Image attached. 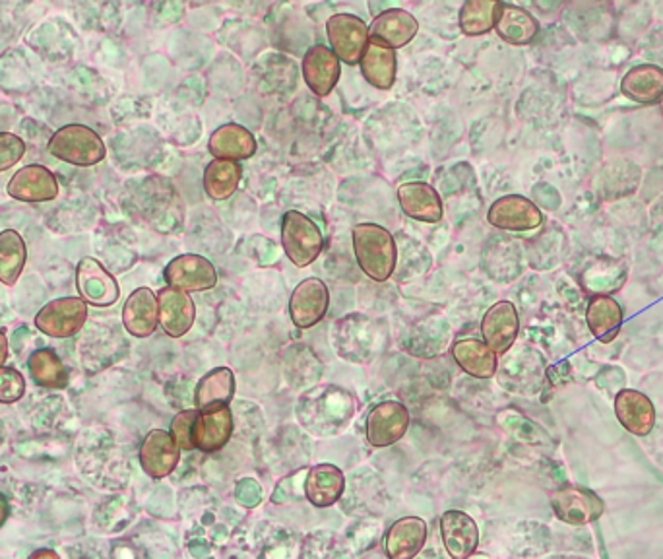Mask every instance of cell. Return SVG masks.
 <instances>
[{"mask_svg":"<svg viewBox=\"0 0 663 559\" xmlns=\"http://www.w3.org/2000/svg\"><path fill=\"white\" fill-rule=\"evenodd\" d=\"M427 535L429 528L421 517H401L386 530V558L416 559L427 543Z\"/></svg>","mask_w":663,"mask_h":559,"instance_id":"20","label":"cell"},{"mask_svg":"<svg viewBox=\"0 0 663 559\" xmlns=\"http://www.w3.org/2000/svg\"><path fill=\"white\" fill-rule=\"evenodd\" d=\"M621 92L642 105H656L663 100V69L657 64H636L626 72Z\"/></svg>","mask_w":663,"mask_h":559,"instance_id":"27","label":"cell"},{"mask_svg":"<svg viewBox=\"0 0 663 559\" xmlns=\"http://www.w3.org/2000/svg\"><path fill=\"white\" fill-rule=\"evenodd\" d=\"M487 222L502 232H533L543 225V214L530 199L520 194H507L491 204Z\"/></svg>","mask_w":663,"mask_h":559,"instance_id":"9","label":"cell"},{"mask_svg":"<svg viewBox=\"0 0 663 559\" xmlns=\"http://www.w3.org/2000/svg\"><path fill=\"white\" fill-rule=\"evenodd\" d=\"M623 318H625L623 307L611 295H595L588 303V328L603 344H610L618 338Z\"/></svg>","mask_w":663,"mask_h":559,"instance_id":"31","label":"cell"},{"mask_svg":"<svg viewBox=\"0 0 663 559\" xmlns=\"http://www.w3.org/2000/svg\"><path fill=\"white\" fill-rule=\"evenodd\" d=\"M198 416L196 408L178 411L177 416L171 421V437L175 439L181 450H194L193 426Z\"/></svg>","mask_w":663,"mask_h":559,"instance_id":"40","label":"cell"},{"mask_svg":"<svg viewBox=\"0 0 663 559\" xmlns=\"http://www.w3.org/2000/svg\"><path fill=\"white\" fill-rule=\"evenodd\" d=\"M157 307H160V326L171 338H181L193 328L196 321V305L186 292L170 286L163 287L157 294Z\"/></svg>","mask_w":663,"mask_h":559,"instance_id":"18","label":"cell"},{"mask_svg":"<svg viewBox=\"0 0 663 559\" xmlns=\"http://www.w3.org/2000/svg\"><path fill=\"white\" fill-rule=\"evenodd\" d=\"M398 201L406 216L425 224H437L442 220L445 209L439 193L427 183L409 181L398 189Z\"/></svg>","mask_w":663,"mask_h":559,"instance_id":"24","label":"cell"},{"mask_svg":"<svg viewBox=\"0 0 663 559\" xmlns=\"http://www.w3.org/2000/svg\"><path fill=\"white\" fill-rule=\"evenodd\" d=\"M346 491V476L338 466H310L305 476V499L317 509H328L338 504Z\"/></svg>","mask_w":663,"mask_h":559,"instance_id":"22","label":"cell"},{"mask_svg":"<svg viewBox=\"0 0 663 559\" xmlns=\"http://www.w3.org/2000/svg\"><path fill=\"white\" fill-rule=\"evenodd\" d=\"M297 559H351V553L339 536L318 530L303 540Z\"/></svg>","mask_w":663,"mask_h":559,"instance_id":"38","label":"cell"},{"mask_svg":"<svg viewBox=\"0 0 663 559\" xmlns=\"http://www.w3.org/2000/svg\"><path fill=\"white\" fill-rule=\"evenodd\" d=\"M502 2L499 0H468L460 10V30L466 35H483L493 30L501 14Z\"/></svg>","mask_w":663,"mask_h":559,"instance_id":"37","label":"cell"},{"mask_svg":"<svg viewBox=\"0 0 663 559\" xmlns=\"http://www.w3.org/2000/svg\"><path fill=\"white\" fill-rule=\"evenodd\" d=\"M178 460H181V449L170 431L152 429L142 441L140 465L150 478L154 480L167 478L177 468Z\"/></svg>","mask_w":663,"mask_h":559,"instance_id":"14","label":"cell"},{"mask_svg":"<svg viewBox=\"0 0 663 559\" xmlns=\"http://www.w3.org/2000/svg\"><path fill=\"white\" fill-rule=\"evenodd\" d=\"M88 321V303L82 297H61L47 303L35 315V326L51 338H70Z\"/></svg>","mask_w":663,"mask_h":559,"instance_id":"6","label":"cell"},{"mask_svg":"<svg viewBox=\"0 0 663 559\" xmlns=\"http://www.w3.org/2000/svg\"><path fill=\"white\" fill-rule=\"evenodd\" d=\"M326 33L330 41L332 51L339 61L347 62L349 67L359 64L365 49L369 45V28L359 16L336 14L326 22Z\"/></svg>","mask_w":663,"mask_h":559,"instance_id":"7","label":"cell"},{"mask_svg":"<svg viewBox=\"0 0 663 559\" xmlns=\"http://www.w3.org/2000/svg\"><path fill=\"white\" fill-rule=\"evenodd\" d=\"M580 282L588 294H592V297L615 294L625 286L626 264L621 261L602 258L598 263L590 264L586 271L582 272Z\"/></svg>","mask_w":663,"mask_h":559,"instance_id":"33","label":"cell"},{"mask_svg":"<svg viewBox=\"0 0 663 559\" xmlns=\"http://www.w3.org/2000/svg\"><path fill=\"white\" fill-rule=\"evenodd\" d=\"M49 154L61 162L90 167L105 160V144L100 134L85 124H67L49 140Z\"/></svg>","mask_w":663,"mask_h":559,"instance_id":"3","label":"cell"},{"mask_svg":"<svg viewBox=\"0 0 663 559\" xmlns=\"http://www.w3.org/2000/svg\"><path fill=\"white\" fill-rule=\"evenodd\" d=\"M26 395V379L14 367H0V403L14 404Z\"/></svg>","mask_w":663,"mask_h":559,"instance_id":"41","label":"cell"},{"mask_svg":"<svg viewBox=\"0 0 663 559\" xmlns=\"http://www.w3.org/2000/svg\"><path fill=\"white\" fill-rule=\"evenodd\" d=\"M26 154V144L12 132H0V173L12 170Z\"/></svg>","mask_w":663,"mask_h":559,"instance_id":"42","label":"cell"},{"mask_svg":"<svg viewBox=\"0 0 663 559\" xmlns=\"http://www.w3.org/2000/svg\"><path fill=\"white\" fill-rule=\"evenodd\" d=\"M243 170L239 162L214 160L204 171V191L212 201H227L239 186Z\"/></svg>","mask_w":663,"mask_h":559,"instance_id":"34","label":"cell"},{"mask_svg":"<svg viewBox=\"0 0 663 559\" xmlns=\"http://www.w3.org/2000/svg\"><path fill=\"white\" fill-rule=\"evenodd\" d=\"M354 414V396L336 385L309 388L297 404L299 424L317 437L341 434L351 424Z\"/></svg>","mask_w":663,"mask_h":559,"instance_id":"1","label":"cell"},{"mask_svg":"<svg viewBox=\"0 0 663 559\" xmlns=\"http://www.w3.org/2000/svg\"><path fill=\"white\" fill-rule=\"evenodd\" d=\"M518 333H520V318L514 303H494L493 307L483 315L481 321L483 342L497 356L507 354L514 346Z\"/></svg>","mask_w":663,"mask_h":559,"instance_id":"16","label":"cell"},{"mask_svg":"<svg viewBox=\"0 0 663 559\" xmlns=\"http://www.w3.org/2000/svg\"><path fill=\"white\" fill-rule=\"evenodd\" d=\"M354 251L357 264L370 280L386 282L396 268V241L392 233L377 224L354 227Z\"/></svg>","mask_w":663,"mask_h":559,"instance_id":"2","label":"cell"},{"mask_svg":"<svg viewBox=\"0 0 663 559\" xmlns=\"http://www.w3.org/2000/svg\"><path fill=\"white\" fill-rule=\"evenodd\" d=\"M78 294L88 305L109 307L119 299V284L108 268L92 256H84L76 268Z\"/></svg>","mask_w":663,"mask_h":559,"instance_id":"12","label":"cell"},{"mask_svg":"<svg viewBox=\"0 0 663 559\" xmlns=\"http://www.w3.org/2000/svg\"><path fill=\"white\" fill-rule=\"evenodd\" d=\"M330 307V294L325 282L318 278L303 280L299 286L295 287L292 299H289V315L297 328H313L326 317Z\"/></svg>","mask_w":663,"mask_h":559,"instance_id":"11","label":"cell"},{"mask_svg":"<svg viewBox=\"0 0 663 559\" xmlns=\"http://www.w3.org/2000/svg\"><path fill=\"white\" fill-rule=\"evenodd\" d=\"M123 325L126 333L136 338H147L155 333L160 326V307H157V294L150 287L134 289L129 299L124 302Z\"/></svg>","mask_w":663,"mask_h":559,"instance_id":"23","label":"cell"},{"mask_svg":"<svg viewBox=\"0 0 663 559\" xmlns=\"http://www.w3.org/2000/svg\"><path fill=\"white\" fill-rule=\"evenodd\" d=\"M440 538L450 559H470L479 546L478 522L468 512L450 509L440 517Z\"/></svg>","mask_w":663,"mask_h":559,"instance_id":"15","label":"cell"},{"mask_svg":"<svg viewBox=\"0 0 663 559\" xmlns=\"http://www.w3.org/2000/svg\"><path fill=\"white\" fill-rule=\"evenodd\" d=\"M7 517H8L7 499H4V497L0 496V527H2V525H4V520H7Z\"/></svg>","mask_w":663,"mask_h":559,"instance_id":"47","label":"cell"},{"mask_svg":"<svg viewBox=\"0 0 663 559\" xmlns=\"http://www.w3.org/2000/svg\"><path fill=\"white\" fill-rule=\"evenodd\" d=\"M28 367H30L31 379L39 387L59 390L69 385V372L53 349H35L30 356Z\"/></svg>","mask_w":663,"mask_h":559,"instance_id":"35","label":"cell"},{"mask_svg":"<svg viewBox=\"0 0 663 559\" xmlns=\"http://www.w3.org/2000/svg\"><path fill=\"white\" fill-rule=\"evenodd\" d=\"M359 64H361L363 78L378 90H390L396 82V72H398L396 51L377 39H369V45L365 49Z\"/></svg>","mask_w":663,"mask_h":559,"instance_id":"28","label":"cell"},{"mask_svg":"<svg viewBox=\"0 0 663 559\" xmlns=\"http://www.w3.org/2000/svg\"><path fill=\"white\" fill-rule=\"evenodd\" d=\"M7 191L14 201L28 204L54 201L59 196V179L45 165L33 163L16 171L14 177L8 181Z\"/></svg>","mask_w":663,"mask_h":559,"instance_id":"13","label":"cell"},{"mask_svg":"<svg viewBox=\"0 0 663 559\" xmlns=\"http://www.w3.org/2000/svg\"><path fill=\"white\" fill-rule=\"evenodd\" d=\"M615 416L629 434L646 437L656 426V406L636 388H623L615 396Z\"/></svg>","mask_w":663,"mask_h":559,"instance_id":"17","label":"cell"},{"mask_svg":"<svg viewBox=\"0 0 663 559\" xmlns=\"http://www.w3.org/2000/svg\"><path fill=\"white\" fill-rule=\"evenodd\" d=\"M494 30L510 45H528L540 33V23L524 8L502 2L501 14Z\"/></svg>","mask_w":663,"mask_h":559,"instance_id":"32","label":"cell"},{"mask_svg":"<svg viewBox=\"0 0 663 559\" xmlns=\"http://www.w3.org/2000/svg\"><path fill=\"white\" fill-rule=\"evenodd\" d=\"M452 357L456 365L473 379H491L499 367L497 354L479 338H462L455 342Z\"/></svg>","mask_w":663,"mask_h":559,"instance_id":"30","label":"cell"},{"mask_svg":"<svg viewBox=\"0 0 663 559\" xmlns=\"http://www.w3.org/2000/svg\"><path fill=\"white\" fill-rule=\"evenodd\" d=\"M28 261V248L22 235L16 230L0 232V282L16 286Z\"/></svg>","mask_w":663,"mask_h":559,"instance_id":"36","label":"cell"},{"mask_svg":"<svg viewBox=\"0 0 663 559\" xmlns=\"http://www.w3.org/2000/svg\"><path fill=\"white\" fill-rule=\"evenodd\" d=\"M163 278L167 286L181 292H206L217 284L216 266L210 263L206 256L181 255L173 258L165 271Z\"/></svg>","mask_w":663,"mask_h":559,"instance_id":"10","label":"cell"},{"mask_svg":"<svg viewBox=\"0 0 663 559\" xmlns=\"http://www.w3.org/2000/svg\"><path fill=\"white\" fill-rule=\"evenodd\" d=\"M233 414L230 406L216 410L198 411L193 426L194 450L206 455L224 449L233 435Z\"/></svg>","mask_w":663,"mask_h":559,"instance_id":"19","label":"cell"},{"mask_svg":"<svg viewBox=\"0 0 663 559\" xmlns=\"http://www.w3.org/2000/svg\"><path fill=\"white\" fill-rule=\"evenodd\" d=\"M307 470L289 474L287 478L279 481L278 488L274 489V494L271 496L272 504L286 505L305 499V476H307Z\"/></svg>","mask_w":663,"mask_h":559,"instance_id":"39","label":"cell"},{"mask_svg":"<svg viewBox=\"0 0 663 559\" xmlns=\"http://www.w3.org/2000/svg\"><path fill=\"white\" fill-rule=\"evenodd\" d=\"M235 375L230 367H216L206 373L194 388V406L198 411L216 410L232 403Z\"/></svg>","mask_w":663,"mask_h":559,"instance_id":"29","label":"cell"},{"mask_svg":"<svg viewBox=\"0 0 663 559\" xmlns=\"http://www.w3.org/2000/svg\"><path fill=\"white\" fill-rule=\"evenodd\" d=\"M282 245L295 266L305 268L317 261L325 247L323 232L309 216L297 210H289L282 220Z\"/></svg>","mask_w":663,"mask_h":559,"instance_id":"4","label":"cell"},{"mask_svg":"<svg viewBox=\"0 0 663 559\" xmlns=\"http://www.w3.org/2000/svg\"><path fill=\"white\" fill-rule=\"evenodd\" d=\"M210 154L216 160H248L256 152V140L253 132L243 124L227 123L212 132L208 140Z\"/></svg>","mask_w":663,"mask_h":559,"instance_id":"26","label":"cell"},{"mask_svg":"<svg viewBox=\"0 0 663 559\" xmlns=\"http://www.w3.org/2000/svg\"><path fill=\"white\" fill-rule=\"evenodd\" d=\"M235 499L237 504L253 509L256 505H261L263 501V486L253 478H245V480L237 481L235 486Z\"/></svg>","mask_w":663,"mask_h":559,"instance_id":"44","label":"cell"},{"mask_svg":"<svg viewBox=\"0 0 663 559\" xmlns=\"http://www.w3.org/2000/svg\"><path fill=\"white\" fill-rule=\"evenodd\" d=\"M341 67L336 53L330 47L315 45L303 57V78L310 88V92L317 93V98H326L338 84Z\"/></svg>","mask_w":663,"mask_h":559,"instance_id":"21","label":"cell"},{"mask_svg":"<svg viewBox=\"0 0 663 559\" xmlns=\"http://www.w3.org/2000/svg\"><path fill=\"white\" fill-rule=\"evenodd\" d=\"M7 357H8V341H7V336H4V333H2V331H0V367H4V364H7Z\"/></svg>","mask_w":663,"mask_h":559,"instance_id":"45","label":"cell"},{"mask_svg":"<svg viewBox=\"0 0 663 559\" xmlns=\"http://www.w3.org/2000/svg\"><path fill=\"white\" fill-rule=\"evenodd\" d=\"M294 538L286 530H278L266 542L261 559H294Z\"/></svg>","mask_w":663,"mask_h":559,"instance_id":"43","label":"cell"},{"mask_svg":"<svg viewBox=\"0 0 663 559\" xmlns=\"http://www.w3.org/2000/svg\"><path fill=\"white\" fill-rule=\"evenodd\" d=\"M30 559H61L59 553L53 550H38L31 553Z\"/></svg>","mask_w":663,"mask_h":559,"instance_id":"46","label":"cell"},{"mask_svg":"<svg viewBox=\"0 0 663 559\" xmlns=\"http://www.w3.org/2000/svg\"><path fill=\"white\" fill-rule=\"evenodd\" d=\"M551 509L559 520L571 527H586L605 512V501L595 494L594 489L579 484H564L563 488L551 491L549 496Z\"/></svg>","mask_w":663,"mask_h":559,"instance_id":"5","label":"cell"},{"mask_svg":"<svg viewBox=\"0 0 663 559\" xmlns=\"http://www.w3.org/2000/svg\"><path fill=\"white\" fill-rule=\"evenodd\" d=\"M409 410L398 400L377 404L365 421V437L375 449L392 447L409 429Z\"/></svg>","mask_w":663,"mask_h":559,"instance_id":"8","label":"cell"},{"mask_svg":"<svg viewBox=\"0 0 663 559\" xmlns=\"http://www.w3.org/2000/svg\"><path fill=\"white\" fill-rule=\"evenodd\" d=\"M417 31H419V23L414 16L401 8H390L373 20L369 35L370 39H377L396 51L400 47L408 45L409 41L416 38Z\"/></svg>","mask_w":663,"mask_h":559,"instance_id":"25","label":"cell"}]
</instances>
